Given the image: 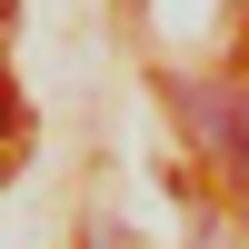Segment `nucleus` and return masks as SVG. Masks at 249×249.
Instances as JSON below:
<instances>
[{
    "label": "nucleus",
    "mask_w": 249,
    "mask_h": 249,
    "mask_svg": "<svg viewBox=\"0 0 249 249\" xmlns=\"http://www.w3.org/2000/svg\"><path fill=\"white\" fill-rule=\"evenodd\" d=\"M170 110L199 140V160L249 170V80H170Z\"/></svg>",
    "instance_id": "nucleus-1"
}]
</instances>
